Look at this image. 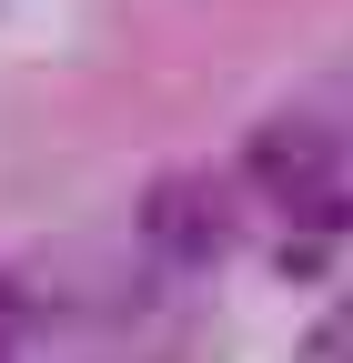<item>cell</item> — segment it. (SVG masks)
I'll use <instances>...</instances> for the list:
<instances>
[{"mask_svg": "<svg viewBox=\"0 0 353 363\" xmlns=\"http://www.w3.org/2000/svg\"><path fill=\"white\" fill-rule=\"evenodd\" d=\"M142 242L162 262H223L232 242V192L212 172H162L152 192H142Z\"/></svg>", "mask_w": 353, "mask_h": 363, "instance_id": "cell-1", "label": "cell"}, {"mask_svg": "<svg viewBox=\"0 0 353 363\" xmlns=\"http://www.w3.org/2000/svg\"><path fill=\"white\" fill-rule=\"evenodd\" d=\"M323 131H303V121H273V131H252V152H242V172L262 182V192H293V202H313L323 192Z\"/></svg>", "mask_w": 353, "mask_h": 363, "instance_id": "cell-2", "label": "cell"}, {"mask_svg": "<svg viewBox=\"0 0 353 363\" xmlns=\"http://www.w3.org/2000/svg\"><path fill=\"white\" fill-rule=\"evenodd\" d=\"M293 363H353V293H343V303L323 313V323L293 343Z\"/></svg>", "mask_w": 353, "mask_h": 363, "instance_id": "cell-3", "label": "cell"}]
</instances>
